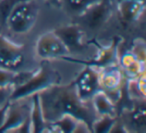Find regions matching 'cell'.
<instances>
[{"label": "cell", "mask_w": 146, "mask_h": 133, "mask_svg": "<svg viewBox=\"0 0 146 133\" xmlns=\"http://www.w3.org/2000/svg\"><path fill=\"white\" fill-rule=\"evenodd\" d=\"M90 42L98 48L97 55L95 57L89 59H80L65 55V56L61 57V59L68 61V62L82 64L84 66H92L96 69H99V70L104 67L110 66V65L118 64V45L121 42L120 37H114L108 46H101L96 42L95 39H92Z\"/></svg>", "instance_id": "4"}, {"label": "cell", "mask_w": 146, "mask_h": 133, "mask_svg": "<svg viewBox=\"0 0 146 133\" xmlns=\"http://www.w3.org/2000/svg\"><path fill=\"white\" fill-rule=\"evenodd\" d=\"M118 66L127 80L135 79L145 72V62L139 60L131 51H125L121 56L118 55Z\"/></svg>", "instance_id": "13"}, {"label": "cell", "mask_w": 146, "mask_h": 133, "mask_svg": "<svg viewBox=\"0 0 146 133\" xmlns=\"http://www.w3.org/2000/svg\"><path fill=\"white\" fill-rule=\"evenodd\" d=\"M59 83H61L60 73L51 66L47 59H42L33 76L23 85L13 88L9 101H19Z\"/></svg>", "instance_id": "2"}, {"label": "cell", "mask_w": 146, "mask_h": 133, "mask_svg": "<svg viewBox=\"0 0 146 133\" xmlns=\"http://www.w3.org/2000/svg\"><path fill=\"white\" fill-rule=\"evenodd\" d=\"M15 72L16 71L0 67V87H12Z\"/></svg>", "instance_id": "21"}, {"label": "cell", "mask_w": 146, "mask_h": 133, "mask_svg": "<svg viewBox=\"0 0 146 133\" xmlns=\"http://www.w3.org/2000/svg\"><path fill=\"white\" fill-rule=\"evenodd\" d=\"M130 51H131L139 60L145 62V44H144L143 40L136 41L133 44V47H132V49Z\"/></svg>", "instance_id": "23"}, {"label": "cell", "mask_w": 146, "mask_h": 133, "mask_svg": "<svg viewBox=\"0 0 146 133\" xmlns=\"http://www.w3.org/2000/svg\"><path fill=\"white\" fill-rule=\"evenodd\" d=\"M30 117V107L25 104H19L10 101L7 109L6 118L0 127V133H12L16 128L23 124Z\"/></svg>", "instance_id": "12"}, {"label": "cell", "mask_w": 146, "mask_h": 133, "mask_svg": "<svg viewBox=\"0 0 146 133\" xmlns=\"http://www.w3.org/2000/svg\"><path fill=\"white\" fill-rule=\"evenodd\" d=\"M74 84L79 98L83 101H89L101 90L99 84V69L92 66H84V69L75 77Z\"/></svg>", "instance_id": "7"}, {"label": "cell", "mask_w": 146, "mask_h": 133, "mask_svg": "<svg viewBox=\"0 0 146 133\" xmlns=\"http://www.w3.org/2000/svg\"><path fill=\"white\" fill-rule=\"evenodd\" d=\"M45 2H46L49 6L56 7V8H60L61 5H62L61 0H45Z\"/></svg>", "instance_id": "27"}, {"label": "cell", "mask_w": 146, "mask_h": 133, "mask_svg": "<svg viewBox=\"0 0 146 133\" xmlns=\"http://www.w3.org/2000/svg\"><path fill=\"white\" fill-rule=\"evenodd\" d=\"M109 133H127V130L125 129L123 123L121 122V120H120L118 116H117V118H116L114 124L112 125Z\"/></svg>", "instance_id": "25"}, {"label": "cell", "mask_w": 146, "mask_h": 133, "mask_svg": "<svg viewBox=\"0 0 146 133\" xmlns=\"http://www.w3.org/2000/svg\"><path fill=\"white\" fill-rule=\"evenodd\" d=\"M9 102L10 101H7V102H5L4 104L0 106V127L3 125L5 118H6V113H7V109H8Z\"/></svg>", "instance_id": "26"}, {"label": "cell", "mask_w": 146, "mask_h": 133, "mask_svg": "<svg viewBox=\"0 0 146 133\" xmlns=\"http://www.w3.org/2000/svg\"><path fill=\"white\" fill-rule=\"evenodd\" d=\"M91 102L98 116H102V115H109L113 117L118 116L115 103L109 98V96L104 91H98L92 97Z\"/></svg>", "instance_id": "16"}, {"label": "cell", "mask_w": 146, "mask_h": 133, "mask_svg": "<svg viewBox=\"0 0 146 133\" xmlns=\"http://www.w3.org/2000/svg\"><path fill=\"white\" fill-rule=\"evenodd\" d=\"M39 6L36 0H27L20 2L8 16L6 26L11 31L24 34L30 31L36 23Z\"/></svg>", "instance_id": "3"}, {"label": "cell", "mask_w": 146, "mask_h": 133, "mask_svg": "<svg viewBox=\"0 0 146 133\" xmlns=\"http://www.w3.org/2000/svg\"><path fill=\"white\" fill-rule=\"evenodd\" d=\"M32 104L30 106V120H31V132L42 133L49 130L48 123L44 120L41 108L39 93H34L31 95Z\"/></svg>", "instance_id": "15"}, {"label": "cell", "mask_w": 146, "mask_h": 133, "mask_svg": "<svg viewBox=\"0 0 146 133\" xmlns=\"http://www.w3.org/2000/svg\"><path fill=\"white\" fill-rule=\"evenodd\" d=\"M36 53L40 58H61L69 54L68 49L53 32L41 35L36 42Z\"/></svg>", "instance_id": "11"}, {"label": "cell", "mask_w": 146, "mask_h": 133, "mask_svg": "<svg viewBox=\"0 0 146 133\" xmlns=\"http://www.w3.org/2000/svg\"><path fill=\"white\" fill-rule=\"evenodd\" d=\"M131 108H124L118 117L123 123L124 127L129 132L133 130L135 132H145L146 130V111L145 99H132Z\"/></svg>", "instance_id": "9"}, {"label": "cell", "mask_w": 146, "mask_h": 133, "mask_svg": "<svg viewBox=\"0 0 146 133\" xmlns=\"http://www.w3.org/2000/svg\"><path fill=\"white\" fill-rule=\"evenodd\" d=\"M114 1V0H113ZM116 2H119V1H123V0H115ZM140 1H145V0H140Z\"/></svg>", "instance_id": "28"}, {"label": "cell", "mask_w": 146, "mask_h": 133, "mask_svg": "<svg viewBox=\"0 0 146 133\" xmlns=\"http://www.w3.org/2000/svg\"><path fill=\"white\" fill-rule=\"evenodd\" d=\"M79 120L71 115H63L60 118L55 120L54 122L49 123V131L51 132H60V133H75Z\"/></svg>", "instance_id": "17"}, {"label": "cell", "mask_w": 146, "mask_h": 133, "mask_svg": "<svg viewBox=\"0 0 146 133\" xmlns=\"http://www.w3.org/2000/svg\"><path fill=\"white\" fill-rule=\"evenodd\" d=\"M12 90V87H0V106L9 101Z\"/></svg>", "instance_id": "24"}, {"label": "cell", "mask_w": 146, "mask_h": 133, "mask_svg": "<svg viewBox=\"0 0 146 133\" xmlns=\"http://www.w3.org/2000/svg\"><path fill=\"white\" fill-rule=\"evenodd\" d=\"M117 116H109V115H102L98 116L95 122L92 125V132L95 133H109L112 125L114 124Z\"/></svg>", "instance_id": "19"}, {"label": "cell", "mask_w": 146, "mask_h": 133, "mask_svg": "<svg viewBox=\"0 0 146 133\" xmlns=\"http://www.w3.org/2000/svg\"><path fill=\"white\" fill-rule=\"evenodd\" d=\"M25 46L16 44L0 34V67L17 71L25 59Z\"/></svg>", "instance_id": "6"}, {"label": "cell", "mask_w": 146, "mask_h": 133, "mask_svg": "<svg viewBox=\"0 0 146 133\" xmlns=\"http://www.w3.org/2000/svg\"><path fill=\"white\" fill-rule=\"evenodd\" d=\"M99 1L100 0H61V7L64 9L65 12L75 17Z\"/></svg>", "instance_id": "18"}, {"label": "cell", "mask_w": 146, "mask_h": 133, "mask_svg": "<svg viewBox=\"0 0 146 133\" xmlns=\"http://www.w3.org/2000/svg\"><path fill=\"white\" fill-rule=\"evenodd\" d=\"M113 0H100L95 3L83 13H81L76 18L74 22L77 23L80 27L84 26L90 30H98L104 26L106 22L109 20L113 9Z\"/></svg>", "instance_id": "5"}, {"label": "cell", "mask_w": 146, "mask_h": 133, "mask_svg": "<svg viewBox=\"0 0 146 133\" xmlns=\"http://www.w3.org/2000/svg\"><path fill=\"white\" fill-rule=\"evenodd\" d=\"M35 71H18V72H15V76H14V81H13L12 87H18L23 85L25 82L29 80L31 77L33 76Z\"/></svg>", "instance_id": "22"}, {"label": "cell", "mask_w": 146, "mask_h": 133, "mask_svg": "<svg viewBox=\"0 0 146 133\" xmlns=\"http://www.w3.org/2000/svg\"><path fill=\"white\" fill-rule=\"evenodd\" d=\"M53 32L66 46L69 53H82L87 48L88 44L83 42L84 31L77 23L73 22L58 27Z\"/></svg>", "instance_id": "10"}, {"label": "cell", "mask_w": 146, "mask_h": 133, "mask_svg": "<svg viewBox=\"0 0 146 133\" xmlns=\"http://www.w3.org/2000/svg\"><path fill=\"white\" fill-rule=\"evenodd\" d=\"M44 120L52 123L63 115H71L87 125L92 132V125L98 118L91 100L79 98L74 81L68 84H55L39 92Z\"/></svg>", "instance_id": "1"}, {"label": "cell", "mask_w": 146, "mask_h": 133, "mask_svg": "<svg viewBox=\"0 0 146 133\" xmlns=\"http://www.w3.org/2000/svg\"><path fill=\"white\" fill-rule=\"evenodd\" d=\"M23 1L27 0H0V26H6V21L12 10Z\"/></svg>", "instance_id": "20"}, {"label": "cell", "mask_w": 146, "mask_h": 133, "mask_svg": "<svg viewBox=\"0 0 146 133\" xmlns=\"http://www.w3.org/2000/svg\"><path fill=\"white\" fill-rule=\"evenodd\" d=\"M124 76L118 64L110 65L99 70V84L102 91L116 103L120 97V89L123 84Z\"/></svg>", "instance_id": "8"}, {"label": "cell", "mask_w": 146, "mask_h": 133, "mask_svg": "<svg viewBox=\"0 0 146 133\" xmlns=\"http://www.w3.org/2000/svg\"><path fill=\"white\" fill-rule=\"evenodd\" d=\"M120 17L124 22L131 23L138 21L145 10V1L140 0H123L117 2Z\"/></svg>", "instance_id": "14"}]
</instances>
